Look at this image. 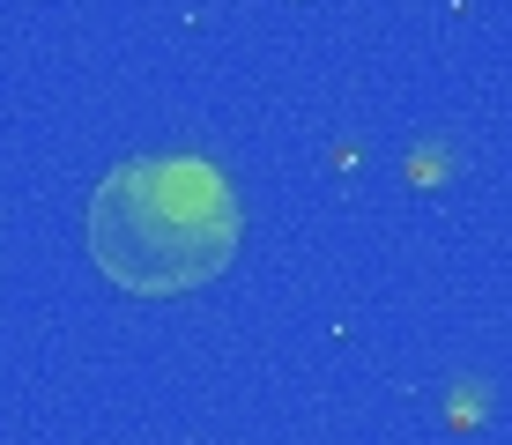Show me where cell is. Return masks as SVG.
<instances>
[{"mask_svg":"<svg viewBox=\"0 0 512 445\" xmlns=\"http://www.w3.org/2000/svg\"><path fill=\"white\" fill-rule=\"evenodd\" d=\"M245 245L238 186L208 156H134L90 193V260L127 297H186Z\"/></svg>","mask_w":512,"mask_h":445,"instance_id":"1","label":"cell"}]
</instances>
